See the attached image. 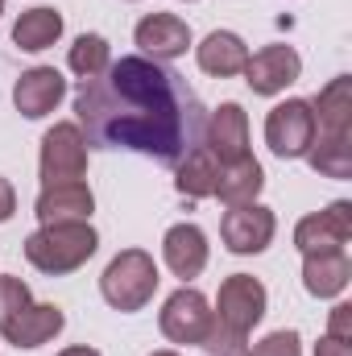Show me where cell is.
I'll list each match as a JSON object with an SVG mask.
<instances>
[{
    "label": "cell",
    "instance_id": "30bf717a",
    "mask_svg": "<svg viewBox=\"0 0 352 356\" xmlns=\"http://www.w3.org/2000/svg\"><path fill=\"white\" fill-rule=\"evenodd\" d=\"M352 241V203L349 199H336L332 207L315 211V216H303L294 224V249L307 257V253H340Z\"/></svg>",
    "mask_w": 352,
    "mask_h": 356
},
{
    "label": "cell",
    "instance_id": "d4e9b609",
    "mask_svg": "<svg viewBox=\"0 0 352 356\" xmlns=\"http://www.w3.org/2000/svg\"><path fill=\"white\" fill-rule=\"evenodd\" d=\"M328 336H336V340L352 344V307H349V302H336V307H332V319H328Z\"/></svg>",
    "mask_w": 352,
    "mask_h": 356
},
{
    "label": "cell",
    "instance_id": "484cf974",
    "mask_svg": "<svg viewBox=\"0 0 352 356\" xmlns=\"http://www.w3.org/2000/svg\"><path fill=\"white\" fill-rule=\"evenodd\" d=\"M13 211H17V191H13V182L0 175V224L4 220H13Z\"/></svg>",
    "mask_w": 352,
    "mask_h": 356
},
{
    "label": "cell",
    "instance_id": "5b68a950",
    "mask_svg": "<svg viewBox=\"0 0 352 356\" xmlns=\"http://www.w3.org/2000/svg\"><path fill=\"white\" fill-rule=\"evenodd\" d=\"M158 282H162L158 277V261L145 249H125L99 273V294H104V302L112 311L133 315V311H141L158 294Z\"/></svg>",
    "mask_w": 352,
    "mask_h": 356
},
{
    "label": "cell",
    "instance_id": "4316f807",
    "mask_svg": "<svg viewBox=\"0 0 352 356\" xmlns=\"http://www.w3.org/2000/svg\"><path fill=\"white\" fill-rule=\"evenodd\" d=\"M315 356H352V344L336 340V336H323V340L315 344Z\"/></svg>",
    "mask_w": 352,
    "mask_h": 356
},
{
    "label": "cell",
    "instance_id": "3957f363",
    "mask_svg": "<svg viewBox=\"0 0 352 356\" xmlns=\"http://www.w3.org/2000/svg\"><path fill=\"white\" fill-rule=\"evenodd\" d=\"M63 327H67V315L54 302H33L21 277L0 273V336L13 348H42Z\"/></svg>",
    "mask_w": 352,
    "mask_h": 356
},
{
    "label": "cell",
    "instance_id": "5bb4252c",
    "mask_svg": "<svg viewBox=\"0 0 352 356\" xmlns=\"http://www.w3.org/2000/svg\"><path fill=\"white\" fill-rule=\"evenodd\" d=\"M133 38L141 46V54L154 58V63H170V58H182L191 50V25L182 17H175V13H150V17H141L137 29H133Z\"/></svg>",
    "mask_w": 352,
    "mask_h": 356
},
{
    "label": "cell",
    "instance_id": "2e32d148",
    "mask_svg": "<svg viewBox=\"0 0 352 356\" xmlns=\"http://www.w3.org/2000/svg\"><path fill=\"white\" fill-rule=\"evenodd\" d=\"M63 95H67V79H63L54 67H33V71H25V75L13 83V104H17V112L29 116V120H42L46 112H54Z\"/></svg>",
    "mask_w": 352,
    "mask_h": 356
},
{
    "label": "cell",
    "instance_id": "44dd1931",
    "mask_svg": "<svg viewBox=\"0 0 352 356\" xmlns=\"http://www.w3.org/2000/svg\"><path fill=\"white\" fill-rule=\"evenodd\" d=\"M220 162H216V154L207 149V145H195L182 162H178V175H175V186L178 195H186V199H211L216 195V182H220Z\"/></svg>",
    "mask_w": 352,
    "mask_h": 356
},
{
    "label": "cell",
    "instance_id": "7402d4cb",
    "mask_svg": "<svg viewBox=\"0 0 352 356\" xmlns=\"http://www.w3.org/2000/svg\"><path fill=\"white\" fill-rule=\"evenodd\" d=\"M58 38H63V13H58V8H50V4L21 13V17H17V25H13V42H17L21 50H29V54L50 50Z\"/></svg>",
    "mask_w": 352,
    "mask_h": 356
},
{
    "label": "cell",
    "instance_id": "9c48e42d",
    "mask_svg": "<svg viewBox=\"0 0 352 356\" xmlns=\"http://www.w3.org/2000/svg\"><path fill=\"white\" fill-rule=\"evenodd\" d=\"M158 327L170 344H203L207 327H211V307L207 298L195 290V286H178L175 294L162 302V315H158Z\"/></svg>",
    "mask_w": 352,
    "mask_h": 356
},
{
    "label": "cell",
    "instance_id": "e0dca14e",
    "mask_svg": "<svg viewBox=\"0 0 352 356\" xmlns=\"http://www.w3.org/2000/svg\"><path fill=\"white\" fill-rule=\"evenodd\" d=\"M162 257L175 277L191 282L207 269V236L199 224H175L166 236H162Z\"/></svg>",
    "mask_w": 352,
    "mask_h": 356
},
{
    "label": "cell",
    "instance_id": "cb8c5ba5",
    "mask_svg": "<svg viewBox=\"0 0 352 356\" xmlns=\"http://www.w3.org/2000/svg\"><path fill=\"white\" fill-rule=\"evenodd\" d=\"M245 356H303V340H298V332L282 327V332H269L257 344H249Z\"/></svg>",
    "mask_w": 352,
    "mask_h": 356
},
{
    "label": "cell",
    "instance_id": "9a60e30c",
    "mask_svg": "<svg viewBox=\"0 0 352 356\" xmlns=\"http://www.w3.org/2000/svg\"><path fill=\"white\" fill-rule=\"evenodd\" d=\"M95 211V195L91 186L79 182H58V186H42L38 203H33V216L42 224H75V220H91Z\"/></svg>",
    "mask_w": 352,
    "mask_h": 356
},
{
    "label": "cell",
    "instance_id": "f546056e",
    "mask_svg": "<svg viewBox=\"0 0 352 356\" xmlns=\"http://www.w3.org/2000/svg\"><path fill=\"white\" fill-rule=\"evenodd\" d=\"M0 13H4V0H0Z\"/></svg>",
    "mask_w": 352,
    "mask_h": 356
},
{
    "label": "cell",
    "instance_id": "7a4b0ae2",
    "mask_svg": "<svg viewBox=\"0 0 352 356\" xmlns=\"http://www.w3.org/2000/svg\"><path fill=\"white\" fill-rule=\"evenodd\" d=\"M315 112V141L307 149L311 170L323 178H352V79L336 75L311 99Z\"/></svg>",
    "mask_w": 352,
    "mask_h": 356
},
{
    "label": "cell",
    "instance_id": "7c38bea8",
    "mask_svg": "<svg viewBox=\"0 0 352 356\" xmlns=\"http://www.w3.org/2000/svg\"><path fill=\"white\" fill-rule=\"evenodd\" d=\"M203 145L216 154L220 166H232L241 158H249V116L241 104H220L207 124H203Z\"/></svg>",
    "mask_w": 352,
    "mask_h": 356
},
{
    "label": "cell",
    "instance_id": "277c9868",
    "mask_svg": "<svg viewBox=\"0 0 352 356\" xmlns=\"http://www.w3.org/2000/svg\"><path fill=\"white\" fill-rule=\"evenodd\" d=\"M95 249H99V236L88 220L42 224L38 232L25 236V261L38 273H50V277H63V273H75L79 266H88Z\"/></svg>",
    "mask_w": 352,
    "mask_h": 356
},
{
    "label": "cell",
    "instance_id": "ac0fdd59",
    "mask_svg": "<svg viewBox=\"0 0 352 356\" xmlns=\"http://www.w3.org/2000/svg\"><path fill=\"white\" fill-rule=\"evenodd\" d=\"M195 58H199V67H203L207 75L228 79V75H241V71H245L249 46H245V38L232 33V29H211V33L195 46Z\"/></svg>",
    "mask_w": 352,
    "mask_h": 356
},
{
    "label": "cell",
    "instance_id": "8992f818",
    "mask_svg": "<svg viewBox=\"0 0 352 356\" xmlns=\"http://www.w3.org/2000/svg\"><path fill=\"white\" fill-rule=\"evenodd\" d=\"M265 286L253 277V273H232L220 282V294H216V311H211V323L237 340L249 344V332L265 319Z\"/></svg>",
    "mask_w": 352,
    "mask_h": 356
},
{
    "label": "cell",
    "instance_id": "8fae6325",
    "mask_svg": "<svg viewBox=\"0 0 352 356\" xmlns=\"http://www.w3.org/2000/svg\"><path fill=\"white\" fill-rule=\"evenodd\" d=\"M278 232V220L273 211L262 207V203H241V207H228L224 224H220V236H224V249L237 253V257H253V253H265L269 241Z\"/></svg>",
    "mask_w": 352,
    "mask_h": 356
},
{
    "label": "cell",
    "instance_id": "83f0119b",
    "mask_svg": "<svg viewBox=\"0 0 352 356\" xmlns=\"http://www.w3.org/2000/svg\"><path fill=\"white\" fill-rule=\"evenodd\" d=\"M58 356H99V353H95V348H83V344H79V348H63Z\"/></svg>",
    "mask_w": 352,
    "mask_h": 356
},
{
    "label": "cell",
    "instance_id": "603a6c76",
    "mask_svg": "<svg viewBox=\"0 0 352 356\" xmlns=\"http://www.w3.org/2000/svg\"><path fill=\"white\" fill-rule=\"evenodd\" d=\"M108 63H112V50H108V42H104L99 33H83V38H75L71 54H67V67H71L79 79H95V75H104Z\"/></svg>",
    "mask_w": 352,
    "mask_h": 356
},
{
    "label": "cell",
    "instance_id": "ba28073f",
    "mask_svg": "<svg viewBox=\"0 0 352 356\" xmlns=\"http://www.w3.org/2000/svg\"><path fill=\"white\" fill-rule=\"evenodd\" d=\"M42 186H58V182H79L88 175V137L79 124H54L42 137Z\"/></svg>",
    "mask_w": 352,
    "mask_h": 356
},
{
    "label": "cell",
    "instance_id": "52a82bcc",
    "mask_svg": "<svg viewBox=\"0 0 352 356\" xmlns=\"http://www.w3.org/2000/svg\"><path fill=\"white\" fill-rule=\"evenodd\" d=\"M315 141V112H311V99H282L269 108L265 116V145L282 158V162H294V158H307Z\"/></svg>",
    "mask_w": 352,
    "mask_h": 356
},
{
    "label": "cell",
    "instance_id": "ffe728a7",
    "mask_svg": "<svg viewBox=\"0 0 352 356\" xmlns=\"http://www.w3.org/2000/svg\"><path fill=\"white\" fill-rule=\"evenodd\" d=\"M262 186H265V170H262V162L249 154V158H241V162H232V166H224V170H220V182H216V199H220L224 207L257 203Z\"/></svg>",
    "mask_w": 352,
    "mask_h": 356
},
{
    "label": "cell",
    "instance_id": "4fadbf2b",
    "mask_svg": "<svg viewBox=\"0 0 352 356\" xmlns=\"http://www.w3.org/2000/svg\"><path fill=\"white\" fill-rule=\"evenodd\" d=\"M241 75L253 88V95H278L303 75V58H298L294 46H265L257 54H249Z\"/></svg>",
    "mask_w": 352,
    "mask_h": 356
},
{
    "label": "cell",
    "instance_id": "f1b7e54d",
    "mask_svg": "<svg viewBox=\"0 0 352 356\" xmlns=\"http://www.w3.org/2000/svg\"><path fill=\"white\" fill-rule=\"evenodd\" d=\"M150 356H178V353H170V348H162V353H150Z\"/></svg>",
    "mask_w": 352,
    "mask_h": 356
},
{
    "label": "cell",
    "instance_id": "6da1fadb",
    "mask_svg": "<svg viewBox=\"0 0 352 356\" xmlns=\"http://www.w3.org/2000/svg\"><path fill=\"white\" fill-rule=\"evenodd\" d=\"M75 116L95 145L133 149L162 166H178L195 145H203L207 124L186 79L145 54H125L108 63L104 75L79 79Z\"/></svg>",
    "mask_w": 352,
    "mask_h": 356
},
{
    "label": "cell",
    "instance_id": "d6986e66",
    "mask_svg": "<svg viewBox=\"0 0 352 356\" xmlns=\"http://www.w3.org/2000/svg\"><path fill=\"white\" fill-rule=\"evenodd\" d=\"M349 277H352V261H349L344 249H340V253H307V257H303V286H307V294H315V298H336V294H344Z\"/></svg>",
    "mask_w": 352,
    "mask_h": 356
}]
</instances>
